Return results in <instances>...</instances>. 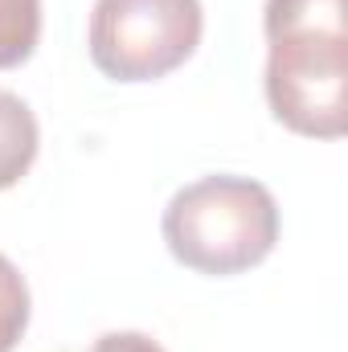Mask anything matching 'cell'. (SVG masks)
<instances>
[{
  "label": "cell",
  "mask_w": 348,
  "mask_h": 352,
  "mask_svg": "<svg viewBox=\"0 0 348 352\" xmlns=\"http://www.w3.org/2000/svg\"><path fill=\"white\" fill-rule=\"evenodd\" d=\"M41 41V0H0V70L33 58Z\"/></svg>",
  "instance_id": "cell-5"
},
{
  "label": "cell",
  "mask_w": 348,
  "mask_h": 352,
  "mask_svg": "<svg viewBox=\"0 0 348 352\" xmlns=\"http://www.w3.org/2000/svg\"><path fill=\"white\" fill-rule=\"evenodd\" d=\"M201 33V0H94L90 62L115 82H156L197 54Z\"/></svg>",
  "instance_id": "cell-3"
},
{
  "label": "cell",
  "mask_w": 348,
  "mask_h": 352,
  "mask_svg": "<svg viewBox=\"0 0 348 352\" xmlns=\"http://www.w3.org/2000/svg\"><path fill=\"white\" fill-rule=\"evenodd\" d=\"M29 283L12 266V258L0 254V352H12L17 340L29 328Z\"/></svg>",
  "instance_id": "cell-6"
},
{
  "label": "cell",
  "mask_w": 348,
  "mask_h": 352,
  "mask_svg": "<svg viewBox=\"0 0 348 352\" xmlns=\"http://www.w3.org/2000/svg\"><path fill=\"white\" fill-rule=\"evenodd\" d=\"M37 148H41L37 115L21 94L0 87V192L21 184V176L37 160Z\"/></svg>",
  "instance_id": "cell-4"
},
{
  "label": "cell",
  "mask_w": 348,
  "mask_h": 352,
  "mask_svg": "<svg viewBox=\"0 0 348 352\" xmlns=\"http://www.w3.org/2000/svg\"><path fill=\"white\" fill-rule=\"evenodd\" d=\"M164 242L180 266L226 278L259 266L279 242V205L250 176L213 173L176 188L164 209Z\"/></svg>",
  "instance_id": "cell-2"
},
{
  "label": "cell",
  "mask_w": 348,
  "mask_h": 352,
  "mask_svg": "<svg viewBox=\"0 0 348 352\" xmlns=\"http://www.w3.org/2000/svg\"><path fill=\"white\" fill-rule=\"evenodd\" d=\"M90 352H164V344L152 340L148 332H102Z\"/></svg>",
  "instance_id": "cell-7"
},
{
  "label": "cell",
  "mask_w": 348,
  "mask_h": 352,
  "mask_svg": "<svg viewBox=\"0 0 348 352\" xmlns=\"http://www.w3.org/2000/svg\"><path fill=\"white\" fill-rule=\"evenodd\" d=\"M266 102L307 140L348 131V0H266Z\"/></svg>",
  "instance_id": "cell-1"
}]
</instances>
